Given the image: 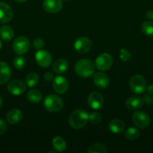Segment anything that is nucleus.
Returning <instances> with one entry per match:
<instances>
[{"label": "nucleus", "mask_w": 153, "mask_h": 153, "mask_svg": "<svg viewBox=\"0 0 153 153\" xmlns=\"http://www.w3.org/2000/svg\"><path fill=\"white\" fill-rule=\"evenodd\" d=\"M38 76L36 73H30L27 75L26 78V82L27 86L29 88H32V87L35 86L38 82Z\"/></svg>", "instance_id": "nucleus-27"}, {"label": "nucleus", "mask_w": 153, "mask_h": 153, "mask_svg": "<svg viewBox=\"0 0 153 153\" xmlns=\"http://www.w3.org/2000/svg\"><path fill=\"white\" fill-rule=\"evenodd\" d=\"M44 79L46 82H51L52 80V79H53V75L51 73H50V72H47V73H46L44 74Z\"/></svg>", "instance_id": "nucleus-33"}, {"label": "nucleus", "mask_w": 153, "mask_h": 153, "mask_svg": "<svg viewBox=\"0 0 153 153\" xmlns=\"http://www.w3.org/2000/svg\"><path fill=\"white\" fill-rule=\"evenodd\" d=\"M35 61L38 66L46 68L48 67L52 63V56L46 50L38 51L35 55Z\"/></svg>", "instance_id": "nucleus-11"}, {"label": "nucleus", "mask_w": 153, "mask_h": 153, "mask_svg": "<svg viewBox=\"0 0 153 153\" xmlns=\"http://www.w3.org/2000/svg\"><path fill=\"white\" fill-rule=\"evenodd\" d=\"M108 126H109V129L110 130V131H112V133H115V134H120L124 131V128H125L124 123L118 119L111 120L109 123Z\"/></svg>", "instance_id": "nucleus-19"}, {"label": "nucleus", "mask_w": 153, "mask_h": 153, "mask_svg": "<svg viewBox=\"0 0 153 153\" xmlns=\"http://www.w3.org/2000/svg\"><path fill=\"white\" fill-rule=\"evenodd\" d=\"M44 106L47 111L56 113L62 110L63 107V101L58 96L50 94L45 98Z\"/></svg>", "instance_id": "nucleus-3"}, {"label": "nucleus", "mask_w": 153, "mask_h": 153, "mask_svg": "<svg viewBox=\"0 0 153 153\" xmlns=\"http://www.w3.org/2000/svg\"><path fill=\"white\" fill-rule=\"evenodd\" d=\"M14 12L11 7L5 2H0V22H8L13 18Z\"/></svg>", "instance_id": "nucleus-13"}, {"label": "nucleus", "mask_w": 153, "mask_h": 153, "mask_svg": "<svg viewBox=\"0 0 153 153\" xmlns=\"http://www.w3.org/2000/svg\"><path fill=\"white\" fill-rule=\"evenodd\" d=\"M2 42H1V40H0V50H1V49H2Z\"/></svg>", "instance_id": "nucleus-39"}, {"label": "nucleus", "mask_w": 153, "mask_h": 153, "mask_svg": "<svg viewBox=\"0 0 153 153\" xmlns=\"http://www.w3.org/2000/svg\"><path fill=\"white\" fill-rule=\"evenodd\" d=\"M124 136L129 140L133 141V140H136V139L139 138L140 136V131L135 128H129L128 129L126 130Z\"/></svg>", "instance_id": "nucleus-25"}, {"label": "nucleus", "mask_w": 153, "mask_h": 153, "mask_svg": "<svg viewBox=\"0 0 153 153\" xmlns=\"http://www.w3.org/2000/svg\"><path fill=\"white\" fill-rule=\"evenodd\" d=\"M26 60L22 56H17L14 59V66L18 70L23 68L26 66Z\"/></svg>", "instance_id": "nucleus-28"}, {"label": "nucleus", "mask_w": 153, "mask_h": 153, "mask_svg": "<svg viewBox=\"0 0 153 153\" xmlns=\"http://www.w3.org/2000/svg\"><path fill=\"white\" fill-rule=\"evenodd\" d=\"M112 64V58L110 54L102 53L95 60V67L100 71L109 70Z\"/></svg>", "instance_id": "nucleus-7"}, {"label": "nucleus", "mask_w": 153, "mask_h": 153, "mask_svg": "<svg viewBox=\"0 0 153 153\" xmlns=\"http://www.w3.org/2000/svg\"><path fill=\"white\" fill-rule=\"evenodd\" d=\"M88 104L93 110H99L104 105L103 96L98 92H92L88 97Z\"/></svg>", "instance_id": "nucleus-10"}, {"label": "nucleus", "mask_w": 153, "mask_h": 153, "mask_svg": "<svg viewBox=\"0 0 153 153\" xmlns=\"http://www.w3.org/2000/svg\"><path fill=\"white\" fill-rule=\"evenodd\" d=\"M44 43L41 38H36L33 41V46L34 49H40L44 47Z\"/></svg>", "instance_id": "nucleus-31"}, {"label": "nucleus", "mask_w": 153, "mask_h": 153, "mask_svg": "<svg viewBox=\"0 0 153 153\" xmlns=\"http://www.w3.org/2000/svg\"><path fill=\"white\" fill-rule=\"evenodd\" d=\"M8 91L14 96H20L26 91V85L20 80H13L8 85Z\"/></svg>", "instance_id": "nucleus-8"}, {"label": "nucleus", "mask_w": 153, "mask_h": 153, "mask_svg": "<svg viewBox=\"0 0 153 153\" xmlns=\"http://www.w3.org/2000/svg\"><path fill=\"white\" fill-rule=\"evenodd\" d=\"M93 80L94 85L100 89H105L107 88L110 84V79L107 75L101 72L95 73Z\"/></svg>", "instance_id": "nucleus-16"}, {"label": "nucleus", "mask_w": 153, "mask_h": 153, "mask_svg": "<svg viewBox=\"0 0 153 153\" xmlns=\"http://www.w3.org/2000/svg\"><path fill=\"white\" fill-rule=\"evenodd\" d=\"M6 119L10 124H12V125L17 124L22 119V111L20 109H12L7 114Z\"/></svg>", "instance_id": "nucleus-18"}, {"label": "nucleus", "mask_w": 153, "mask_h": 153, "mask_svg": "<svg viewBox=\"0 0 153 153\" xmlns=\"http://www.w3.org/2000/svg\"><path fill=\"white\" fill-rule=\"evenodd\" d=\"M52 146L57 152H62L66 149V142L62 137L57 136L52 139Z\"/></svg>", "instance_id": "nucleus-23"}, {"label": "nucleus", "mask_w": 153, "mask_h": 153, "mask_svg": "<svg viewBox=\"0 0 153 153\" xmlns=\"http://www.w3.org/2000/svg\"><path fill=\"white\" fill-rule=\"evenodd\" d=\"M27 99L32 103H38L42 100V94L38 90L32 89L27 93Z\"/></svg>", "instance_id": "nucleus-22"}, {"label": "nucleus", "mask_w": 153, "mask_h": 153, "mask_svg": "<svg viewBox=\"0 0 153 153\" xmlns=\"http://www.w3.org/2000/svg\"><path fill=\"white\" fill-rule=\"evenodd\" d=\"M88 120V114L84 110H76L70 114L68 123L74 129H80L86 125Z\"/></svg>", "instance_id": "nucleus-1"}, {"label": "nucleus", "mask_w": 153, "mask_h": 153, "mask_svg": "<svg viewBox=\"0 0 153 153\" xmlns=\"http://www.w3.org/2000/svg\"><path fill=\"white\" fill-rule=\"evenodd\" d=\"M144 101L147 103V104H152L153 103V97H151V95H146L144 98Z\"/></svg>", "instance_id": "nucleus-34"}, {"label": "nucleus", "mask_w": 153, "mask_h": 153, "mask_svg": "<svg viewBox=\"0 0 153 153\" xmlns=\"http://www.w3.org/2000/svg\"><path fill=\"white\" fill-rule=\"evenodd\" d=\"M29 41L28 39L23 36L16 37L13 43V49L16 54L21 55H24L29 49Z\"/></svg>", "instance_id": "nucleus-5"}, {"label": "nucleus", "mask_w": 153, "mask_h": 153, "mask_svg": "<svg viewBox=\"0 0 153 153\" xmlns=\"http://www.w3.org/2000/svg\"><path fill=\"white\" fill-rule=\"evenodd\" d=\"M64 1H70V0H64Z\"/></svg>", "instance_id": "nucleus-40"}, {"label": "nucleus", "mask_w": 153, "mask_h": 153, "mask_svg": "<svg viewBox=\"0 0 153 153\" xmlns=\"http://www.w3.org/2000/svg\"><path fill=\"white\" fill-rule=\"evenodd\" d=\"M141 31L144 34L149 37H153V22L146 21L141 25Z\"/></svg>", "instance_id": "nucleus-26"}, {"label": "nucleus", "mask_w": 153, "mask_h": 153, "mask_svg": "<svg viewBox=\"0 0 153 153\" xmlns=\"http://www.w3.org/2000/svg\"><path fill=\"white\" fill-rule=\"evenodd\" d=\"M92 48V42L86 37H81L76 40L74 49L78 53L86 54L90 51Z\"/></svg>", "instance_id": "nucleus-9"}, {"label": "nucleus", "mask_w": 153, "mask_h": 153, "mask_svg": "<svg viewBox=\"0 0 153 153\" xmlns=\"http://www.w3.org/2000/svg\"><path fill=\"white\" fill-rule=\"evenodd\" d=\"M62 0H44L43 3V8L50 13H58L62 10Z\"/></svg>", "instance_id": "nucleus-12"}, {"label": "nucleus", "mask_w": 153, "mask_h": 153, "mask_svg": "<svg viewBox=\"0 0 153 153\" xmlns=\"http://www.w3.org/2000/svg\"><path fill=\"white\" fill-rule=\"evenodd\" d=\"M2 98L0 96V108L2 107Z\"/></svg>", "instance_id": "nucleus-38"}, {"label": "nucleus", "mask_w": 153, "mask_h": 153, "mask_svg": "<svg viewBox=\"0 0 153 153\" xmlns=\"http://www.w3.org/2000/svg\"><path fill=\"white\" fill-rule=\"evenodd\" d=\"M132 120L136 127L140 128H146L150 124V117L146 112L138 111L132 115Z\"/></svg>", "instance_id": "nucleus-6"}, {"label": "nucleus", "mask_w": 153, "mask_h": 153, "mask_svg": "<svg viewBox=\"0 0 153 153\" xmlns=\"http://www.w3.org/2000/svg\"><path fill=\"white\" fill-rule=\"evenodd\" d=\"M52 87L54 91L59 94H64L66 93L68 88V82L64 77L62 76H57L53 79Z\"/></svg>", "instance_id": "nucleus-14"}, {"label": "nucleus", "mask_w": 153, "mask_h": 153, "mask_svg": "<svg viewBox=\"0 0 153 153\" xmlns=\"http://www.w3.org/2000/svg\"><path fill=\"white\" fill-rule=\"evenodd\" d=\"M126 107L128 110L135 111L141 108L144 105V100L139 96H132L126 101Z\"/></svg>", "instance_id": "nucleus-15"}, {"label": "nucleus", "mask_w": 153, "mask_h": 153, "mask_svg": "<svg viewBox=\"0 0 153 153\" xmlns=\"http://www.w3.org/2000/svg\"><path fill=\"white\" fill-rule=\"evenodd\" d=\"M75 72L80 77L88 78L94 72V64L89 59H80L75 64Z\"/></svg>", "instance_id": "nucleus-2"}, {"label": "nucleus", "mask_w": 153, "mask_h": 153, "mask_svg": "<svg viewBox=\"0 0 153 153\" xmlns=\"http://www.w3.org/2000/svg\"><path fill=\"white\" fill-rule=\"evenodd\" d=\"M119 58L124 62H127L131 59V54L130 53L128 50L122 48V49H120Z\"/></svg>", "instance_id": "nucleus-29"}, {"label": "nucleus", "mask_w": 153, "mask_h": 153, "mask_svg": "<svg viewBox=\"0 0 153 153\" xmlns=\"http://www.w3.org/2000/svg\"><path fill=\"white\" fill-rule=\"evenodd\" d=\"M7 129V124L3 120L0 119V135L4 134Z\"/></svg>", "instance_id": "nucleus-32"}, {"label": "nucleus", "mask_w": 153, "mask_h": 153, "mask_svg": "<svg viewBox=\"0 0 153 153\" xmlns=\"http://www.w3.org/2000/svg\"><path fill=\"white\" fill-rule=\"evenodd\" d=\"M11 75L8 64L4 61H0V85H4L9 81Z\"/></svg>", "instance_id": "nucleus-17"}, {"label": "nucleus", "mask_w": 153, "mask_h": 153, "mask_svg": "<svg viewBox=\"0 0 153 153\" xmlns=\"http://www.w3.org/2000/svg\"><path fill=\"white\" fill-rule=\"evenodd\" d=\"M130 88L135 94H143L147 88L145 79L140 75H134L130 80Z\"/></svg>", "instance_id": "nucleus-4"}, {"label": "nucleus", "mask_w": 153, "mask_h": 153, "mask_svg": "<svg viewBox=\"0 0 153 153\" xmlns=\"http://www.w3.org/2000/svg\"><path fill=\"white\" fill-rule=\"evenodd\" d=\"M14 33L12 28L9 25H2L0 28V38L4 41H10L14 37Z\"/></svg>", "instance_id": "nucleus-21"}, {"label": "nucleus", "mask_w": 153, "mask_h": 153, "mask_svg": "<svg viewBox=\"0 0 153 153\" xmlns=\"http://www.w3.org/2000/svg\"><path fill=\"white\" fill-rule=\"evenodd\" d=\"M14 1H16V2H18V3H22V2H24V1H26V0H14Z\"/></svg>", "instance_id": "nucleus-37"}, {"label": "nucleus", "mask_w": 153, "mask_h": 153, "mask_svg": "<svg viewBox=\"0 0 153 153\" xmlns=\"http://www.w3.org/2000/svg\"><path fill=\"white\" fill-rule=\"evenodd\" d=\"M146 16L147 19H148L150 21L153 22V10H148V11L146 12Z\"/></svg>", "instance_id": "nucleus-35"}, {"label": "nucleus", "mask_w": 153, "mask_h": 153, "mask_svg": "<svg viewBox=\"0 0 153 153\" xmlns=\"http://www.w3.org/2000/svg\"><path fill=\"white\" fill-rule=\"evenodd\" d=\"M87 152L88 153H105L107 152V149L103 143H96L92 145Z\"/></svg>", "instance_id": "nucleus-24"}, {"label": "nucleus", "mask_w": 153, "mask_h": 153, "mask_svg": "<svg viewBox=\"0 0 153 153\" xmlns=\"http://www.w3.org/2000/svg\"><path fill=\"white\" fill-rule=\"evenodd\" d=\"M146 91L147 92H148V94L153 96V85H149L148 88H146Z\"/></svg>", "instance_id": "nucleus-36"}, {"label": "nucleus", "mask_w": 153, "mask_h": 153, "mask_svg": "<svg viewBox=\"0 0 153 153\" xmlns=\"http://www.w3.org/2000/svg\"><path fill=\"white\" fill-rule=\"evenodd\" d=\"M88 120L93 124H98L101 121V115L98 112H92L88 115Z\"/></svg>", "instance_id": "nucleus-30"}, {"label": "nucleus", "mask_w": 153, "mask_h": 153, "mask_svg": "<svg viewBox=\"0 0 153 153\" xmlns=\"http://www.w3.org/2000/svg\"><path fill=\"white\" fill-rule=\"evenodd\" d=\"M68 69V62L64 58L56 60L52 65V70L57 74H62Z\"/></svg>", "instance_id": "nucleus-20"}]
</instances>
